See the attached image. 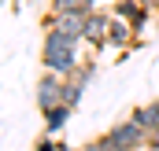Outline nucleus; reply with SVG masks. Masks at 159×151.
<instances>
[{
  "instance_id": "obj_1",
  "label": "nucleus",
  "mask_w": 159,
  "mask_h": 151,
  "mask_svg": "<svg viewBox=\"0 0 159 151\" xmlns=\"http://www.w3.org/2000/svg\"><path fill=\"white\" fill-rule=\"evenodd\" d=\"M81 63V41L67 37V33H56V30H44V44H41V67L52 70V74L70 77Z\"/></svg>"
},
{
  "instance_id": "obj_2",
  "label": "nucleus",
  "mask_w": 159,
  "mask_h": 151,
  "mask_svg": "<svg viewBox=\"0 0 159 151\" xmlns=\"http://www.w3.org/2000/svg\"><path fill=\"white\" fill-rule=\"evenodd\" d=\"M34 100H37L41 111H52V107L67 103V77L44 70V74H41V81H37V88H34Z\"/></svg>"
},
{
  "instance_id": "obj_3",
  "label": "nucleus",
  "mask_w": 159,
  "mask_h": 151,
  "mask_svg": "<svg viewBox=\"0 0 159 151\" xmlns=\"http://www.w3.org/2000/svg\"><path fill=\"white\" fill-rule=\"evenodd\" d=\"M107 136H111L122 151H141V148H148V129H144L141 122H133V118L115 122V125L107 129Z\"/></svg>"
},
{
  "instance_id": "obj_4",
  "label": "nucleus",
  "mask_w": 159,
  "mask_h": 151,
  "mask_svg": "<svg viewBox=\"0 0 159 151\" xmlns=\"http://www.w3.org/2000/svg\"><path fill=\"white\" fill-rule=\"evenodd\" d=\"M89 11L93 7H78V11H63V15H48L44 19V30H56V33H67V37H85V22H89Z\"/></svg>"
},
{
  "instance_id": "obj_5",
  "label": "nucleus",
  "mask_w": 159,
  "mask_h": 151,
  "mask_svg": "<svg viewBox=\"0 0 159 151\" xmlns=\"http://www.w3.org/2000/svg\"><path fill=\"white\" fill-rule=\"evenodd\" d=\"M111 15H115V11H96V7L89 11V22H85V37H81V41H85V44H89L93 52H104V48H107Z\"/></svg>"
},
{
  "instance_id": "obj_6",
  "label": "nucleus",
  "mask_w": 159,
  "mask_h": 151,
  "mask_svg": "<svg viewBox=\"0 0 159 151\" xmlns=\"http://www.w3.org/2000/svg\"><path fill=\"white\" fill-rule=\"evenodd\" d=\"M111 11H115V15H122V19H126L137 33H141V30L148 26V19H152V4H148V0H119Z\"/></svg>"
},
{
  "instance_id": "obj_7",
  "label": "nucleus",
  "mask_w": 159,
  "mask_h": 151,
  "mask_svg": "<svg viewBox=\"0 0 159 151\" xmlns=\"http://www.w3.org/2000/svg\"><path fill=\"white\" fill-rule=\"evenodd\" d=\"M107 44L111 48H137V30L122 19V15H111V30H107Z\"/></svg>"
},
{
  "instance_id": "obj_8",
  "label": "nucleus",
  "mask_w": 159,
  "mask_h": 151,
  "mask_svg": "<svg viewBox=\"0 0 159 151\" xmlns=\"http://www.w3.org/2000/svg\"><path fill=\"white\" fill-rule=\"evenodd\" d=\"M70 114H74L70 103H59V107H52V111H41V118H44V133H48V136L63 133V129H67V122H70Z\"/></svg>"
},
{
  "instance_id": "obj_9",
  "label": "nucleus",
  "mask_w": 159,
  "mask_h": 151,
  "mask_svg": "<svg viewBox=\"0 0 159 151\" xmlns=\"http://www.w3.org/2000/svg\"><path fill=\"white\" fill-rule=\"evenodd\" d=\"M133 122H141L144 129H148V136L159 129V100H152V103H144V107H133V114H129Z\"/></svg>"
},
{
  "instance_id": "obj_10",
  "label": "nucleus",
  "mask_w": 159,
  "mask_h": 151,
  "mask_svg": "<svg viewBox=\"0 0 159 151\" xmlns=\"http://www.w3.org/2000/svg\"><path fill=\"white\" fill-rule=\"evenodd\" d=\"M93 81H96V63H93V59H85L78 70L67 77V85H74V88H89Z\"/></svg>"
},
{
  "instance_id": "obj_11",
  "label": "nucleus",
  "mask_w": 159,
  "mask_h": 151,
  "mask_svg": "<svg viewBox=\"0 0 159 151\" xmlns=\"http://www.w3.org/2000/svg\"><path fill=\"white\" fill-rule=\"evenodd\" d=\"M78 7H89L85 0H48V15H63V11H78Z\"/></svg>"
},
{
  "instance_id": "obj_12",
  "label": "nucleus",
  "mask_w": 159,
  "mask_h": 151,
  "mask_svg": "<svg viewBox=\"0 0 159 151\" xmlns=\"http://www.w3.org/2000/svg\"><path fill=\"white\" fill-rule=\"evenodd\" d=\"M85 151H122V148L115 144V140H111V136H107V133H104V136L89 140V144H85Z\"/></svg>"
},
{
  "instance_id": "obj_13",
  "label": "nucleus",
  "mask_w": 159,
  "mask_h": 151,
  "mask_svg": "<svg viewBox=\"0 0 159 151\" xmlns=\"http://www.w3.org/2000/svg\"><path fill=\"white\" fill-rule=\"evenodd\" d=\"M34 151H70V148H67L63 140H52L48 133H41V140L34 144Z\"/></svg>"
},
{
  "instance_id": "obj_14",
  "label": "nucleus",
  "mask_w": 159,
  "mask_h": 151,
  "mask_svg": "<svg viewBox=\"0 0 159 151\" xmlns=\"http://www.w3.org/2000/svg\"><path fill=\"white\" fill-rule=\"evenodd\" d=\"M148 4H152V7H156V11H159V0H148Z\"/></svg>"
},
{
  "instance_id": "obj_15",
  "label": "nucleus",
  "mask_w": 159,
  "mask_h": 151,
  "mask_svg": "<svg viewBox=\"0 0 159 151\" xmlns=\"http://www.w3.org/2000/svg\"><path fill=\"white\" fill-rule=\"evenodd\" d=\"M85 4H89V7H96V0H85Z\"/></svg>"
},
{
  "instance_id": "obj_16",
  "label": "nucleus",
  "mask_w": 159,
  "mask_h": 151,
  "mask_svg": "<svg viewBox=\"0 0 159 151\" xmlns=\"http://www.w3.org/2000/svg\"><path fill=\"white\" fill-rule=\"evenodd\" d=\"M74 151H85V148H74Z\"/></svg>"
}]
</instances>
